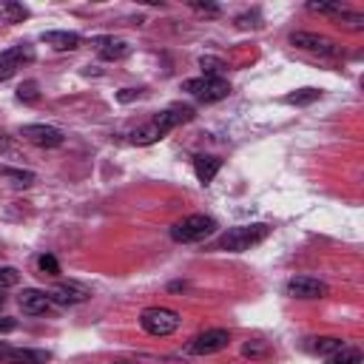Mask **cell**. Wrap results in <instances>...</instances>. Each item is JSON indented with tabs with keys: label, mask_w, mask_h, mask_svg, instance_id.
<instances>
[{
	"label": "cell",
	"mask_w": 364,
	"mask_h": 364,
	"mask_svg": "<svg viewBox=\"0 0 364 364\" xmlns=\"http://www.w3.org/2000/svg\"><path fill=\"white\" fill-rule=\"evenodd\" d=\"M12 330H18L15 318H0V333H12Z\"/></svg>",
	"instance_id": "4dcf8cb0"
},
{
	"label": "cell",
	"mask_w": 364,
	"mask_h": 364,
	"mask_svg": "<svg viewBox=\"0 0 364 364\" xmlns=\"http://www.w3.org/2000/svg\"><path fill=\"white\" fill-rule=\"evenodd\" d=\"M140 94H143V91H136V88H122L120 94H117V100H120V103H131V100H136Z\"/></svg>",
	"instance_id": "f546056e"
},
{
	"label": "cell",
	"mask_w": 364,
	"mask_h": 364,
	"mask_svg": "<svg viewBox=\"0 0 364 364\" xmlns=\"http://www.w3.org/2000/svg\"><path fill=\"white\" fill-rule=\"evenodd\" d=\"M18 100L20 103H37L40 100V85L34 80H26L20 88H18Z\"/></svg>",
	"instance_id": "cb8c5ba5"
},
{
	"label": "cell",
	"mask_w": 364,
	"mask_h": 364,
	"mask_svg": "<svg viewBox=\"0 0 364 364\" xmlns=\"http://www.w3.org/2000/svg\"><path fill=\"white\" fill-rule=\"evenodd\" d=\"M0 176L12 179V186H20V188H29L37 182V176L31 171H23V168H9V165H0Z\"/></svg>",
	"instance_id": "d6986e66"
},
{
	"label": "cell",
	"mask_w": 364,
	"mask_h": 364,
	"mask_svg": "<svg viewBox=\"0 0 364 364\" xmlns=\"http://www.w3.org/2000/svg\"><path fill=\"white\" fill-rule=\"evenodd\" d=\"M290 46L302 52H310V55H318V57H339V46L325 37V34H313V31H293L290 34Z\"/></svg>",
	"instance_id": "52a82bcc"
},
{
	"label": "cell",
	"mask_w": 364,
	"mask_h": 364,
	"mask_svg": "<svg viewBox=\"0 0 364 364\" xmlns=\"http://www.w3.org/2000/svg\"><path fill=\"white\" fill-rule=\"evenodd\" d=\"M4 304H6V296H4V290H0V310H4Z\"/></svg>",
	"instance_id": "d6a6232c"
},
{
	"label": "cell",
	"mask_w": 364,
	"mask_h": 364,
	"mask_svg": "<svg viewBox=\"0 0 364 364\" xmlns=\"http://www.w3.org/2000/svg\"><path fill=\"white\" fill-rule=\"evenodd\" d=\"M9 353H12V347H9L6 342H0V361H6V358H9Z\"/></svg>",
	"instance_id": "1f68e13d"
},
{
	"label": "cell",
	"mask_w": 364,
	"mask_h": 364,
	"mask_svg": "<svg viewBox=\"0 0 364 364\" xmlns=\"http://www.w3.org/2000/svg\"><path fill=\"white\" fill-rule=\"evenodd\" d=\"M49 361V353L43 350H29V347H12L6 364H46Z\"/></svg>",
	"instance_id": "2e32d148"
},
{
	"label": "cell",
	"mask_w": 364,
	"mask_h": 364,
	"mask_svg": "<svg viewBox=\"0 0 364 364\" xmlns=\"http://www.w3.org/2000/svg\"><path fill=\"white\" fill-rule=\"evenodd\" d=\"M34 60V49L29 43H20V46H12L0 55V83L9 80L12 74H18V69H23V63H31Z\"/></svg>",
	"instance_id": "9c48e42d"
},
{
	"label": "cell",
	"mask_w": 364,
	"mask_h": 364,
	"mask_svg": "<svg viewBox=\"0 0 364 364\" xmlns=\"http://www.w3.org/2000/svg\"><path fill=\"white\" fill-rule=\"evenodd\" d=\"M219 168H222L219 157H211V154H197L194 157V171H197V179L202 182V186H211L214 176L219 174Z\"/></svg>",
	"instance_id": "9a60e30c"
},
{
	"label": "cell",
	"mask_w": 364,
	"mask_h": 364,
	"mask_svg": "<svg viewBox=\"0 0 364 364\" xmlns=\"http://www.w3.org/2000/svg\"><path fill=\"white\" fill-rule=\"evenodd\" d=\"M20 136H26V140L37 148H60L66 143V136L60 128L55 125H43V122H31V125H23L20 128Z\"/></svg>",
	"instance_id": "ba28073f"
},
{
	"label": "cell",
	"mask_w": 364,
	"mask_h": 364,
	"mask_svg": "<svg viewBox=\"0 0 364 364\" xmlns=\"http://www.w3.org/2000/svg\"><path fill=\"white\" fill-rule=\"evenodd\" d=\"M29 9L23 4H18V0H0V20L4 23H23L29 20Z\"/></svg>",
	"instance_id": "e0dca14e"
},
{
	"label": "cell",
	"mask_w": 364,
	"mask_h": 364,
	"mask_svg": "<svg viewBox=\"0 0 364 364\" xmlns=\"http://www.w3.org/2000/svg\"><path fill=\"white\" fill-rule=\"evenodd\" d=\"M200 69H202V77H222L227 66L219 57H200Z\"/></svg>",
	"instance_id": "7402d4cb"
},
{
	"label": "cell",
	"mask_w": 364,
	"mask_h": 364,
	"mask_svg": "<svg viewBox=\"0 0 364 364\" xmlns=\"http://www.w3.org/2000/svg\"><path fill=\"white\" fill-rule=\"evenodd\" d=\"M267 237H270V225H265V222L237 225V227H227V231L219 237L216 248L227 251V253H242V251H251L253 245L265 242Z\"/></svg>",
	"instance_id": "7a4b0ae2"
},
{
	"label": "cell",
	"mask_w": 364,
	"mask_h": 364,
	"mask_svg": "<svg viewBox=\"0 0 364 364\" xmlns=\"http://www.w3.org/2000/svg\"><path fill=\"white\" fill-rule=\"evenodd\" d=\"M114 364H128V361H114Z\"/></svg>",
	"instance_id": "836d02e7"
},
{
	"label": "cell",
	"mask_w": 364,
	"mask_h": 364,
	"mask_svg": "<svg viewBox=\"0 0 364 364\" xmlns=\"http://www.w3.org/2000/svg\"><path fill=\"white\" fill-rule=\"evenodd\" d=\"M179 325H182V316L176 313V310H171V307H160V304H154V307H146L143 313H140V328L148 333V336H171L174 330H179Z\"/></svg>",
	"instance_id": "277c9868"
},
{
	"label": "cell",
	"mask_w": 364,
	"mask_h": 364,
	"mask_svg": "<svg viewBox=\"0 0 364 364\" xmlns=\"http://www.w3.org/2000/svg\"><path fill=\"white\" fill-rule=\"evenodd\" d=\"M18 304H20V310H23L26 316H40V313H46V310H49L52 299H49V293H46V290L26 288V290L18 296Z\"/></svg>",
	"instance_id": "7c38bea8"
},
{
	"label": "cell",
	"mask_w": 364,
	"mask_h": 364,
	"mask_svg": "<svg viewBox=\"0 0 364 364\" xmlns=\"http://www.w3.org/2000/svg\"><path fill=\"white\" fill-rule=\"evenodd\" d=\"M227 344H231V333L222 330V328H214V330H205V333L194 336L186 344V356H214V353L225 350Z\"/></svg>",
	"instance_id": "8992f818"
},
{
	"label": "cell",
	"mask_w": 364,
	"mask_h": 364,
	"mask_svg": "<svg viewBox=\"0 0 364 364\" xmlns=\"http://www.w3.org/2000/svg\"><path fill=\"white\" fill-rule=\"evenodd\" d=\"M191 9L205 15V18H219V6L216 4H191Z\"/></svg>",
	"instance_id": "f1b7e54d"
},
{
	"label": "cell",
	"mask_w": 364,
	"mask_h": 364,
	"mask_svg": "<svg viewBox=\"0 0 364 364\" xmlns=\"http://www.w3.org/2000/svg\"><path fill=\"white\" fill-rule=\"evenodd\" d=\"M188 120H194V108H188V106H171V108L154 114L143 128H136L131 134V143L134 146H154L157 140H162L168 131H174L176 125L188 122Z\"/></svg>",
	"instance_id": "6da1fadb"
},
{
	"label": "cell",
	"mask_w": 364,
	"mask_h": 364,
	"mask_svg": "<svg viewBox=\"0 0 364 364\" xmlns=\"http://www.w3.org/2000/svg\"><path fill=\"white\" fill-rule=\"evenodd\" d=\"M307 9L316 15H330V18H339L344 12V6H339V4H307Z\"/></svg>",
	"instance_id": "4316f807"
},
{
	"label": "cell",
	"mask_w": 364,
	"mask_h": 364,
	"mask_svg": "<svg viewBox=\"0 0 364 364\" xmlns=\"http://www.w3.org/2000/svg\"><path fill=\"white\" fill-rule=\"evenodd\" d=\"M339 20L347 23L350 29H361V26H364V15H353V12H347V9L339 15Z\"/></svg>",
	"instance_id": "83f0119b"
},
{
	"label": "cell",
	"mask_w": 364,
	"mask_h": 364,
	"mask_svg": "<svg viewBox=\"0 0 364 364\" xmlns=\"http://www.w3.org/2000/svg\"><path fill=\"white\" fill-rule=\"evenodd\" d=\"M40 40L49 43L52 49H57V52H74V49H80V43H83V37L77 31H43Z\"/></svg>",
	"instance_id": "4fadbf2b"
},
{
	"label": "cell",
	"mask_w": 364,
	"mask_h": 364,
	"mask_svg": "<svg viewBox=\"0 0 364 364\" xmlns=\"http://www.w3.org/2000/svg\"><path fill=\"white\" fill-rule=\"evenodd\" d=\"M313 353H318V356H333L336 350H342L344 347V342L342 339H336V336H318V339H310V344H307Z\"/></svg>",
	"instance_id": "ac0fdd59"
},
{
	"label": "cell",
	"mask_w": 364,
	"mask_h": 364,
	"mask_svg": "<svg viewBox=\"0 0 364 364\" xmlns=\"http://www.w3.org/2000/svg\"><path fill=\"white\" fill-rule=\"evenodd\" d=\"M91 293L83 288V285H77V282H60V285H55L52 290H49V299L55 302V304H60V307H71V304H80V302H85Z\"/></svg>",
	"instance_id": "8fae6325"
},
{
	"label": "cell",
	"mask_w": 364,
	"mask_h": 364,
	"mask_svg": "<svg viewBox=\"0 0 364 364\" xmlns=\"http://www.w3.org/2000/svg\"><path fill=\"white\" fill-rule=\"evenodd\" d=\"M20 282V273H18V267H0V290L4 288H15Z\"/></svg>",
	"instance_id": "d4e9b609"
},
{
	"label": "cell",
	"mask_w": 364,
	"mask_h": 364,
	"mask_svg": "<svg viewBox=\"0 0 364 364\" xmlns=\"http://www.w3.org/2000/svg\"><path fill=\"white\" fill-rule=\"evenodd\" d=\"M328 364H361V350L344 344L342 350H336L333 356H328Z\"/></svg>",
	"instance_id": "44dd1931"
},
{
	"label": "cell",
	"mask_w": 364,
	"mask_h": 364,
	"mask_svg": "<svg viewBox=\"0 0 364 364\" xmlns=\"http://www.w3.org/2000/svg\"><path fill=\"white\" fill-rule=\"evenodd\" d=\"M97 52H100V60H122L131 55V46L125 40H114V37H97Z\"/></svg>",
	"instance_id": "5bb4252c"
},
{
	"label": "cell",
	"mask_w": 364,
	"mask_h": 364,
	"mask_svg": "<svg viewBox=\"0 0 364 364\" xmlns=\"http://www.w3.org/2000/svg\"><path fill=\"white\" fill-rule=\"evenodd\" d=\"M182 91H188L191 97H197L200 103H219L231 94V85L222 77H191L182 83Z\"/></svg>",
	"instance_id": "5b68a950"
},
{
	"label": "cell",
	"mask_w": 364,
	"mask_h": 364,
	"mask_svg": "<svg viewBox=\"0 0 364 364\" xmlns=\"http://www.w3.org/2000/svg\"><path fill=\"white\" fill-rule=\"evenodd\" d=\"M267 353H270V347L262 339H251V342L242 344V356H248V358H265Z\"/></svg>",
	"instance_id": "603a6c76"
},
{
	"label": "cell",
	"mask_w": 364,
	"mask_h": 364,
	"mask_svg": "<svg viewBox=\"0 0 364 364\" xmlns=\"http://www.w3.org/2000/svg\"><path fill=\"white\" fill-rule=\"evenodd\" d=\"M37 267H40L43 273H49V276H57V273H60V262H57L52 253H43V256L37 259Z\"/></svg>",
	"instance_id": "484cf974"
},
{
	"label": "cell",
	"mask_w": 364,
	"mask_h": 364,
	"mask_svg": "<svg viewBox=\"0 0 364 364\" xmlns=\"http://www.w3.org/2000/svg\"><path fill=\"white\" fill-rule=\"evenodd\" d=\"M318 97H322V91H318V88H299V91H290V94H285V103H288V106H310V103H316Z\"/></svg>",
	"instance_id": "ffe728a7"
},
{
	"label": "cell",
	"mask_w": 364,
	"mask_h": 364,
	"mask_svg": "<svg viewBox=\"0 0 364 364\" xmlns=\"http://www.w3.org/2000/svg\"><path fill=\"white\" fill-rule=\"evenodd\" d=\"M285 293L290 299H322V296H328V285L316 276H293L285 285Z\"/></svg>",
	"instance_id": "30bf717a"
},
{
	"label": "cell",
	"mask_w": 364,
	"mask_h": 364,
	"mask_svg": "<svg viewBox=\"0 0 364 364\" xmlns=\"http://www.w3.org/2000/svg\"><path fill=\"white\" fill-rule=\"evenodd\" d=\"M216 219L214 216H205V214H191L186 219H179L174 227H171V239L179 242V245H188V242H202L208 239L211 234H216Z\"/></svg>",
	"instance_id": "3957f363"
}]
</instances>
